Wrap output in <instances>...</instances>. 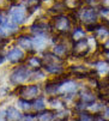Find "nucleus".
<instances>
[{
	"instance_id": "nucleus-24",
	"label": "nucleus",
	"mask_w": 109,
	"mask_h": 121,
	"mask_svg": "<svg viewBox=\"0 0 109 121\" xmlns=\"http://www.w3.org/2000/svg\"><path fill=\"white\" fill-rule=\"evenodd\" d=\"M18 104H19V107L22 108V109H25V110H28L29 108H30V102L29 101H25V99H19L18 101Z\"/></svg>"
},
{
	"instance_id": "nucleus-11",
	"label": "nucleus",
	"mask_w": 109,
	"mask_h": 121,
	"mask_svg": "<svg viewBox=\"0 0 109 121\" xmlns=\"http://www.w3.org/2000/svg\"><path fill=\"white\" fill-rule=\"evenodd\" d=\"M23 116L21 114V112L18 110L17 108L14 107H9L6 109V119L9 121H18V120H21Z\"/></svg>"
},
{
	"instance_id": "nucleus-3",
	"label": "nucleus",
	"mask_w": 109,
	"mask_h": 121,
	"mask_svg": "<svg viewBox=\"0 0 109 121\" xmlns=\"http://www.w3.org/2000/svg\"><path fill=\"white\" fill-rule=\"evenodd\" d=\"M89 52H90V46H89V42L85 37L82 39V40H78L73 43L72 54L76 58H84V56H86V54Z\"/></svg>"
},
{
	"instance_id": "nucleus-9",
	"label": "nucleus",
	"mask_w": 109,
	"mask_h": 121,
	"mask_svg": "<svg viewBox=\"0 0 109 121\" xmlns=\"http://www.w3.org/2000/svg\"><path fill=\"white\" fill-rule=\"evenodd\" d=\"M79 98H80V102L85 103V104H91V103L95 102L96 96L90 89H84L79 92Z\"/></svg>"
},
{
	"instance_id": "nucleus-23",
	"label": "nucleus",
	"mask_w": 109,
	"mask_h": 121,
	"mask_svg": "<svg viewBox=\"0 0 109 121\" xmlns=\"http://www.w3.org/2000/svg\"><path fill=\"white\" fill-rule=\"evenodd\" d=\"M108 67H109V64L108 62H104V61H97L96 62V68L98 72H105L108 71Z\"/></svg>"
},
{
	"instance_id": "nucleus-5",
	"label": "nucleus",
	"mask_w": 109,
	"mask_h": 121,
	"mask_svg": "<svg viewBox=\"0 0 109 121\" xmlns=\"http://www.w3.org/2000/svg\"><path fill=\"white\" fill-rule=\"evenodd\" d=\"M29 76H30V72L28 70V67L21 66V67L16 68V70L12 72V74L10 77V80L13 84H19V83H23L24 80H26Z\"/></svg>"
},
{
	"instance_id": "nucleus-19",
	"label": "nucleus",
	"mask_w": 109,
	"mask_h": 121,
	"mask_svg": "<svg viewBox=\"0 0 109 121\" xmlns=\"http://www.w3.org/2000/svg\"><path fill=\"white\" fill-rule=\"evenodd\" d=\"M42 64H43V61L40 58H37V56H31V58L28 59V65L30 67H32V68H37L39 70V68L42 66Z\"/></svg>"
},
{
	"instance_id": "nucleus-4",
	"label": "nucleus",
	"mask_w": 109,
	"mask_h": 121,
	"mask_svg": "<svg viewBox=\"0 0 109 121\" xmlns=\"http://www.w3.org/2000/svg\"><path fill=\"white\" fill-rule=\"evenodd\" d=\"M78 17L82 22L86 24H91V23H96V18H97V11L94 7H86L83 9L82 11L78 12Z\"/></svg>"
},
{
	"instance_id": "nucleus-10",
	"label": "nucleus",
	"mask_w": 109,
	"mask_h": 121,
	"mask_svg": "<svg viewBox=\"0 0 109 121\" xmlns=\"http://www.w3.org/2000/svg\"><path fill=\"white\" fill-rule=\"evenodd\" d=\"M71 72L78 78H85V77L87 78L91 70L86 68L85 66H73V67H71Z\"/></svg>"
},
{
	"instance_id": "nucleus-7",
	"label": "nucleus",
	"mask_w": 109,
	"mask_h": 121,
	"mask_svg": "<svg viewBox=\"0 0 109 121\" xmlns=\"http://www.w3.org/2000/svg\"><path fill=\"white\" fill-rule=\"evenodd\" d=\"M17 26L13 23H10L7 21H4L0 24V37H5L9 35H12L13 32H16Z\"/></svg>"
},
{
	"instance_id": "nucleus-28",
	"label": "nucleus",
	"mask_w": 109,
	"mask_h": 121,
	"mask_svg": "<svg viewBox=\"0 0 109 121\" xmlns=\"http://www.w3.org/2000/svg\"><path fill=\"white\" fill-rule=\"evenodd\" d=\"M105 55H107V60H108V62H109V50L105 52Z\"/></svg>"
},
{
	"instance_id": "nucleus-18",
	"label": "nucleus",
	"mask_w": 109,
	"mask_h": 121,
	"mask_svg": "<svg viewBox=\"0 0 109 121\" xmlns=\"http://www.w3.org/2000/svg\"><path fill=\"white\" fill-rule=\"evenodd\" d=\"M84 36H85V31H84L80 26H77V28L74 29V31L72 32V36H71V39L76 42V41H78V40L84 39Z\"/></svg>"
},
{
	"instance_id": "nucleus-16",
	"label": "nucleus",
	"mask_w": 109,
	"mask_h": 121,
	"mask_svg": "<svg viewBox=\"0 0 109 121\" xmlns=\"http://www.w3.org/2000/svg\"><path fill=\"white\" fill-rule=\"evenodd\" d=\"M68 49H70V48H67V46H66L64 42L58 43V44L55 46V48H54V54L58 55L59 58H60V56H64V55L67 54Z\"/></svg>"
},
{
	"instance_id": "nucleus-17",
	"label": "nucleus",
	"mask_w": 109,
	"mask_h": 121,
	"mask_svg": "<svg viewBox=\"0 0 109 121\" xmlns=\"http://www.w3.org/2000/svg\"><path fill=\"white\" fill-rule=\"evenodd\" d=\"M95 36L97 39H107L109 36V29L107 26H104L103 24H101L97 28V30L95 31Z\"/></svg>"
},
{
	"instance_id": "nucleus-14",
	"label": "nucleus",
	"mask_w": 109,
	"mask_h": 121,
	"mask_svg": "<svg viewBox=\"0 0 109 121\" xmlns=\"http://www.w3.org/2000/svg\"><path fill=\"white\" fill-rule=\"evenodd\" d=\"M62 4L70 11H77L82 6V0H62Z\"/></svg>"
},
{
	"instance_id": "nucleus-25",
	"label": "nucleus",
	"mask_w": 109,
	"mask_h": 121,
	"mask_svg": "<svg viewBox=\"0 0 109 121\" xmlns=\"http://www.w3.org/2000/svg\"><path fill=\"white\" fill-rule=\"evenodd\" d=\"M102 47H103V49H104L105 52H108V50H109V39H108V40L102 44Z\"/></svg>"
},
{
	"instance_id": "nucleus-27",
	"label": "nucleus",
	"mask_w": 109,
	"mask_h": 121,
	"mask_svg": "<svg viewBox=\"0 0 109 121\" xmlns=\"http://www.w3.org/2000/svg\"><path fill=\"white\" fill-rule=\"evenodd\" d=\"M103 117H104V119H109V108H107V109L104 110V113H103Z\"/></svg>"
},
{
	"instance_id": "nucleus-8",
	"label": "nucleus",
	"mask_w": 109,
	"mask_h": 121,
	"mask_svg": "<svg viewBox=\"0 0 109 121\" xmlns=\"http://www.w3.org/2000/svg\"><path fill=\"white\" fill-rule=\"evenodd\" d=\"M6 59L11 62H21L24 59V53L19 48H13L6 54Z\"/></svg>"
},
{
	"instance_id": "nucleus-15",
	"label": "nucleus",
	"mask_w": 109,
	"mask_h": 121,
	"mask_svg": "<svg viewBox=\"0 0 109 121\" xmlns=\"http://www.w3.org/2000/svg\"><path fill=\"white\" fill-rule=\"evenodd\" d=\"M44 70L53 74H59L62 71L61 64H44Z\"/></svg>"
},
{
	"instance_id": "nucleus-13",
	"label": "nucleus",
	"mask_w": 109,
	"mask_h": 121,
	"mask_svg": "<svg viewBox=\"0 0 109 121\" xmlns=\"http://www.w3.org/2000/svg\"><path fill=\"white\" fill-rule=\"evenodd\" d=\"M17 43H18V46H19L21 48H24L26 50H29V49H31L34 47L32 46V39H30L29 36H21V37H18Z\"/></svg>"
},
{
	"instance_id": "nucleus-1",
	"label": "nucleus",
	"mask_w": 109,
	"mask_h": 121,
	"mask_svg": "<svg viewBox=\"0 0 109 121\" xmlns=\"http://www.w3.org/2000/svg\"><path fill=\"white\" fill-rule=\"evenodd\" d=\"M50 23H52V29H55L59 34H65L70 31L71 28V21L68 16H64V14L55 16Z\"/></svg>"
},
{
	"instance_id": "nucleus-22",
	"label": "nucleus",
	"mask_w": 109,
	"mask_h": 121,
	"mask_svg": "<svg viewBox=\"0 0 109 121\" xmlns=\"http://www.w3.org/2000/svg\"><path fill=\"white\" fill-rule=\"evenodd\" d=\"M34 109L37 110V112H43L44 110V102L42 98H39L36 99L35 103H34Z\"/></svg>"
},
{
	"instance_id": "nucleus-29",
	"label": "nucleus",
	"mask_w": 109,
	"mask_h": 121,
	"mask_svg": "<svg viewBox=\"0 0 109 121\" xmlns=\"http://www.w3.org/2000/svg\"><path fill=\"white\" fill-rule=\"evenodd\" d=\"M3 22H4V19H3V18H1V16H0V24H1V23H3Z\"/></svg>"
},
{
	"instance_id": "nucleus-20",
	"label": "nucleus",
	"mask_w": 109,
	"mask_h": 121,
	"mask_svg": "<svg viewBox=\"0 0 109 121\" xmlns=\"http://www.w3.org/2000/svg\"><path fill=\"white\" fill-rule=\"evenodd\" d=\"M32 46L35 48H37V49H41V48H43L46 46V41H44V39L42 36L37 35L35 39H32Z\"/></svg>"
},
{
	"instance_id": "nucleus-12",
	"label": "nucleus",
	"mask_w": 109,
	"mask_h": 121,
	"mask_svg": "<svg viewBox=\"0 0 109 121\" xmlns=\"http://www.w3.org/2000/svg\"><path fill=\"white\" fill-rule=\"evenodd\" d=\"M54 119H55V113L52 110H43L36 116L37 121H54Z\"/></svg>"
},
{
	"instance_id": "nucleus-21",
	"label": "nucleus",
	"mask_w": 109,
	"mask_h": 121,
	"mask_svg": "<svg viewBox=\"0 0 109 121\" xmlns=\"http://www.w3.org/2000/svg\"><path fill=\"white\" fill-rule=\"evenodd\" d=\"M77 121H96V117L90 114V113H85V112H82L78 117H77Z\"/></svg>"
},
{
	"instance_id": "nucleus-26",
	"label": "nucleus",
	"mask_w": 109,
	"mask_h": 121,
	"mask_svg": "<svg viewBox=\"0 0 109 121\" xmlns=\"http://www.w3.org/2000/svg\"><path fill=\"white\" fill-rule=\"evenodd\" d=\"M85 3L89 4V5H94V4L98 3V0H85Z\"/></svg>"
},
{
	"instance_id": "nucleus-2",
	"label": "nucleus",
	"mask_w": 109,
	"mask_h": 121,
	"mask_svg": "<svg viewBox=\"0 0 109 121\" xmlns=\"http://www.w3.org/2000/svg\"><path fill=\"white\" fill-rule=\"evenodd\" d=\"M26 16H29V12H28V9L23 7V6H13L11 10H10V17H11V21L13 24H22Z\"/></svg>"
},
{
	"instance_id": "nucleus-6",
	"label": "nucleus",
	"mask_w": 109,
	"mask_h": 121,
	"mask_svg": "<svg viewBox=\"0 0 109 121\" xmlns=\"http://www.w3.org/2000/svg\"><path fill=\"white\" fill-rule=\"evenodd\" d=\"M39 92H40V89L37 85H29V86H23L22 88L21 96L25 101H31V99L37 97Z\"/></svg>"
}]
</instances>
